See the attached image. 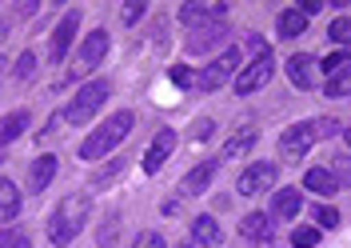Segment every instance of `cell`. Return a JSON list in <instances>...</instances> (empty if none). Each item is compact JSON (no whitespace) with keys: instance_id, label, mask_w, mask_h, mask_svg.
I'll use <instances>...</instances> for the list:
<instances>
[{"instance_id":"obj_1","label":"cell","mask_w":351,"mask_h":248,"mask_svg":"<svg viewBox=\"0 0 351 248\" xmlns=\"http://www.w3.org/2000/svg\"><path fill=\"white\" fill-rule=\"evenodd\" d=\"M88 212H92V201L88 196H80V192L64 196V201L48 212V240L56 248H68L80 236V228L88 225Z\"/></svg>"},{"instance_id":"obj_2","label":"cell","mask_w":351,"mask_h":248,"mask_svg":"<svg viewBox=\"0 0 351 248\" xmlns=\"http://www.w3.org/2000/svg\"><path fill=\"white\" fill-rule=\"evenodd\" d=\"M343 133V124L339 120H331V116H324V120H300V124H287L284 133H280V153H284V160H304L311 148H315V140H324V136H335Z\"/></svg>"},{"instance_id":"obj_3","label":"cell","mask_w":351,"mask_h":248,"mask_svg":"<svg viewBox=\"0 0 351 248\" xmlns=\"http://www.w3.org/2000/svg\"><path fill=\"white\" fill-rule=\"evenodd\" d=\"M132 124H136V113H128V109H120V113H112L100 128H92V133L80 140V148H76V157L80 160H100L108 157L112 148L124 140V136L132 133Z\"/></svg>"},{"instance_id":"obj_4","label":"cell","mask_w":351,"mask_h":248,"mask_svg":"<svg viewBox=\"0 0 351 248\" xmlns=\"http://www.w3.org/2000/svg\"><path fill=\"white\" fill-rule=\"evenodd\" d=\"M108 96H112V80H88V84H80L76 96L68 100L64 120H68V124H88L92 116L104 109V100H108Z\"/></svg>"},{"instance_id":"obj_5","label":"cell","mask_w":351,"mask_h":248,"mask_svg":"<svg viewBox=\"0 0 351 248\" xmlns=\"http://www.w3.org/2000/svg\"><path fill=\"white\" fill-rule=\"evenodd\" d=\"M236 68H240V48H223L216 60L208 68H199L196 80H192V89L199 92H216L219 84H232V76H236Z\"/></svg>"},{"instance_id":"obj_6","label":"cell","mask_w":351,"mask_h":248,"mask_svg":"<svg viewBox=\"0 0 351 248\" xmlns=\"http://www.w3.org/2000/svg\"><path fill=\"white\" fill-rule=\"evenodd\" d=\"M104 56H108V32H104V28H92L84 36V45H80V52H76V60H72V68H68V80L76 84V80L88 76L96 65H104Z\"/></svg>"},{"instance_id":"obj_7","label":"cell","mask_w":351,"mask_h":248,"mask_svg":"<svg viewBox=\"0 0 351 248\" xmlns=\"http://www.w3.org/2000/svg\"><path fill=\"white\" fill-rule=\"evenodd\" d=\"M271 72H276V56H271V48L260 52V56H252V65H243L236 76H232V89L236 96H252V92H260L267 80H271Z\"/></svg>"},{"instance_id":"obj_8","label":"cell","mask_w":351,"mask_h":248,"mask_svg":"<svg viewBox=\"0 0 351 248\" xmlns=\"http://www.w3.org/2000/svg\"><path fill=\"white\" fill-rule=\"evenodd\" d=\"M280 177V168L271 164V160H256V164H247L240 172V181H236V192L240 196H260V192H267L271 188V181Z\"/></svg>"},{"instance_id":"obj_9","label":"cell","mask_w":351,"mask_h":248,"mask_svg":"<svg viewBox=\"0 0 351 248\" xmlns=\"http://www.w3.org/2000/svg\"><path fill=\"white\" fill-rule=\"evenodd\" d=\"M180 24H188V28H199V24L208 21H223L228 16V4L223 0H196V4H180Z\"/></svg>"},{"instance_id":"obj_10","label":"cell","mask_w":351,"mask_h":248,"mask_svg":"<svg viewBox=\"0 0 351 248\" xmlns=\"http://www.w3.org/2000/svg\"><path fill=\"white\" fill-rule=\"evenodd\" d=\"M76 28H80V8H68L60 24H56V32H52V52H48V60H64L68 52H72V41H76Z\"/></svg>"},{"instance_id":"obj_11","label":"cell","mask_w":351,"mask_h":248,"mask_svg":"<svg viewBox=\"0 0 351 248\" xmlns=\"http://www.w3.org/2000/svg\"><path fill=\"white\" fill-rule=\"evenodd\" d=\"M232 36V24L228 21H212V24H199L188 32V52H212L216 45H223Z\"/></svg>"},{"instance_id":"obj_12","label":"cell","mask_w":351,"mask_h":248,"mask_svg":"<svg viewBox=\"0 0 351 248\" xmlns=\"http://www.w3.org/2000/svg\"><path fill=\"white\" fill-rule=\"evenodd\" d=\"M176 144H180L176 128H160V133H156V140L148 144V153H144V172H148V177H156V172L164 168V160L176 153Z\"/></svg>"},{"instance_id":"obj_13","label":"cell","mask_w":351,"mask_h":248,"mask_svg":"<svg viewBox=\"0 0 351 248\" xmlns=\"http://www.w3.org/2000/svg\"><path fill=\"white\" fill-rule=\"evenodd\" d=\"M240 236L247 245H271L276 240V221L267 212H247L240 221Z\"/></svg>"},{"instance_id":"obj_14","label":"cell","mask_w":351,"mask_h":248,"mask_svg":"<svg viewBox=\"0 0 351 248\" xmlns=\"http://www.w3.org/2000/svg\"><path fill=\"white\" fill-rule=\"evenodd\" d=\"M300 212H304V196H300V188H280V192L271 196V208H267L271 221H295Z\"/></svg>"},{"instance_id":"obj_15","label":"cell","mask_w":351,"mask_h":248,"mask_svg":"<svg viewBox=\"0 0 351 248\" xmlns=\"http://www.w3.org/2000/svg\"><path fill=\"white\" fill-rule=\"evenodd\" d=\"M192 245L196 248H219L223 245V228L216 216H196L192 221Z\"/></svg>"},{"instance_id":"obj_16","label":"cell","mask_w":351,"mask_h":248,"mask_svg":"<svg viewBox=\"0 0 351 248\" xmlns=\"http://www.w3.org/2000/svg\"><path fill=\"white\" fill-rule=\"evenodd\" d=\"M287 76H291V84L300 92L315 89V60H311L307 52H295V56L287 60Z\"/></svg>"},{"instance_id":"obj_17","label":"cell","mask_w":351,"mask_h":248,"mask_svg":"<svg viewBox=\"0 0 351 248\" xmlns=\"http://www.w3.org/2000/svg\"><path fill=\"white\" fill-rule=\"evenodd\" d=\"M56 168H60V160L52 157V153H44V157L32 160V168H28V192H44L48 181L56 177Z\"/></svg>"},{"instance_id":"obj_18","label":"cell","mask_w":351,"mask_h":248,"mask_svg":"<svg viewBox=\"0 0 351 248\" xmlns=\"http://www.w3.org/2000/svg\"><path fill=\"white\" fill-rule=\"evenodd\" d=\"M304 188L307 192H319V196H335V192L343 188V181H339L335 172H328V168H307L304 172Z\"/></svg>"},{"instance_id":"obj_19","label":"cell","mask_w":351,"mask_h":248,"mask_svg":"<svg viewBox=\"0 0 351 248\" xmlns=\"http://www.w3.org/2000/svg\"><path fill=\"white\" fill-rule=\"evenodd\" d=\"M212 177H216V160H204V164H196V168H192V172L184 177L180 192H184V196H199V192H208Z\"/></svg>"},{"instance_id":"obj_20","label":"cell","mask_w":351,"mask_h":248,"mask_svg":"<svg viewBox=\"0 0 351 248\" xmlns=\"http://www.w3.org/2000/svg\"><path fill=\"white\" fill-rule=\"evenodd\" d=\"M124 172H128V160H124V157H116V160H108V164H100V168H96V172L88 177V184H92V188L100 192V188H112V184L120 181Z\"/></svg>"},{"instance_id":"obj_21","label":"cell","mask_w":351,"mask_h":248,"mask_svg":"<svg viewBox=\"0 0 351 248\" xmlns=\"http://www.w3.org/2000/svg\"><path fill=\"white\" fill-rule=\"evenodd\" d=\"M256 140H260L256 128H240V133H232V136H228V144H223V160H240L243 153H252V148H256Z\"/></svg>"},{"instance_id":"obj_22","label":"cell","mask_w":351,"mask_h":248,"mask_svg":"<svg viewBox=\"0 0 351 248\" xmlns=\"http://www.w3.org/2000/svg\"><path fill=\"white\" fill-rule=\"evenodd\" d=\"M28 120H32V113H28V109H16V113L4 116V120H0V148H4V144H12V140L28 128Z\"/></svg>"},{"instance_id":"obj_23","label":"cell","mask_w":351,"mask_h":248,"mask_svg":"<svg viewBox=\"0 0 351 248\" xmlns=\"http://www.w3.org/2000/svg\"><path fill=\"white\" fill-rule=\"evenodd\" d=\"M21 212V188L12 181H0V221H16Z\"/></svg>"},{"instance_id":"obj_24","label":"cell","mask_w":351,"mask_h":248,"mask_svg":"<svg viewBox=\"0 0 351 248\" xmlns=\"http://www.w3.org/2000/svg\"><path fill=\"white\" fill-rule=\"evenodd\" d=\"M304 28H307V16L300 8H284V12H280V36H284V41H295Z\"/></svg>"},{"instance_id":"obj_25","label":"cell","mask_w":351,"mask_h":248,"mask_svg":"<svg viewBox=\"0 0 351 248\" xmlns=\"http://www.w3.org/2000/svg\"><path fill=\"white\" fill-rule=\"evenodd\" d=\"M348 92H351L348 89V68H343V72H335L328 84H324V96H328V100H343Z\"/></svg>"},{"instance_id":"obj_26","label":"cell","mask_w":351,"mask_h":248,"mask_svg":"<svg viewBox=\"0 0 351 248\" xmlns=\"http://www.w3.org/2000/svg\"><path fill=\"white\" fill-rule=\"evenodd\" d=\"M307 212L315 216V225H319V228H339V212L328 208V204H315V208H307Z\"/></svg>"},{"instance_id":"obj_27","label":"cell","mask_w":351,"mask_h":248,"mask_svg":"<svg viewBox=\"0 0 351 248\" xmlns=\"http://www.w3.org/2000/svg\"><path fill=\"white\" fill-rule=\"evenodd\" d=\"M12 72H16V80H32L36 76V52H21Z\"/></svg>"},{"instance_id":"obj_28","label":"cell","mask_w":351,"mask_h":248,"mask_svg":"<svg viewBox=\"0 0 351 248\" xmlns=\"http://www.w3.org/2000/svg\"><path fill=\"white\" fill-rule=\"evenodd\" d=\"M291 245L295 248H315L319 245V228H311V225L295 228V232H291Z\"/></svg>"},{"instance_id":"obj_29","label":"cell","mask_w":351,"mask_h":248,"mask_svg":"<svg viewBox=\"0 0 351 248\" xmlns=\"http://www.w3.org/2000/svg\"><path fill=\"white\" fill-rule=\"evenodd\" d=\"M168 80H172L176 89H192V80H196V72L188 65H172L168 68Z\"/></svg>"},{"instance_id":"obj_30","label":"cell","mask_w":351,"mask_h":248,"mask_svg":"<svg viewBox=\"0 0 351 248\" xmlns=\"http://www.w3.org/2000/svg\"><path fill=\"white\" fill-rule=\"evenodd\" d=\"M120 16H124V24H140L148 16V4H144V0H128V4L120 8Z\"/></svg>"},{"instance_id":"obj_31","label":"cell","mask_w":351,"mask_h":248,"mask_svg":"<svg viewBox=\"0 0 351 248\" xmlns=\"http://www.w3.org/2000/svg\"><path fill=\"white\" fill-rule=\"evenodd\" d=\"M328 36H331V41H335L339 48L348 45V36H351V24H348V16H335V21L328 24Z\"/></svg>"},{"instance_id":"obj_32","label":"cell","mask_w":351,"mask_h":248,"mask_svg":"<svg viewBox=\"0 0 351 248\" xmlns=\"http://www.w3.org/2000/svg\"><path fill=\"white\" fill-rule=\"evenodd\" d=\"M0 248H32V245H28V232H21V228H4V232H0Z\"/></svg>"},{"instance_id":"obj_33","label":"cell","mask_w":351,"mask_h":248,"mask_svg":"<svg viewBox=\"0 0 351 248\" xmlns=\"http://www.w3.org/2000/svg\"><path fill=\"white\" fill-rule=\"evenodd\" d=\"M136 248H168V240H164L160 232H140V236H136Z\"/></svg>"},{"instance_id":"obj_34","label":"cell","mask_w":351,"mask_h":248,"mask_svg":"<svg viewBox=\"0 0 351 248\" xmlns=\"http://www.w3.org/2000/svg\"><path fill=\"white\" fill-rule=\"evenodd\" d=\"M335 68H339V72L348 68V52H343V48H339V52H331L328 60H324V72H331V76H335Z\"/></svg>"},{"instance_id":"obj_35","label":"cell","mask_w":351,"mask_h":248,"mask_svg":"<svg viewBox=\"0 0 351 248\" xmlns=\"http://www.w3.org/2000/svg\"><path fill=\"white\" fill-rule=\"evenodd\" d=\"M212 128H216L212 120H196V124H192V140H204V136H212Z\"/></svg>"},{"instance_id":"obj_36","label":"cell","mask_w":351,"mask_h":248,"mask_svg":"<svg viewBox=\"0 0 351 248\" xmlns=\"http://www.w3.org/2000/svg\"><path fill=\"white\" fill-rule=\"evenodd\" d=\"M36 12H40V4H36V0H24V4H16V16H21V21L36 16Z\"/></svg>"},{"instance_id":"obj_37","label":"cell","mask_w":351,"mask_h":248,"mask_svg":"<svg viewBox=\"0 0 351 248\" xmlns=\"http://www.w3.org/2000/svg\"><path fill=\"white\" fill-rule=\"evenodd\" d=\"M160 212L164 216H180V196H168V201L160 204Z\"/></svg>"},{"instance_id":"obj_38","label":"cell","mask_w":351,"mask_h":248,"mask_svg":"<svg viewBox=\"0 0 351 248\" xmlns=\"http://www.w3.org/2000/svg\"><path fill=\"white\" fill-rule=\"evenodd\" d=\"M4 36H8V21H0V41H4Z\"/></svg>"},{"instance_id":"obj_39","label":"cell","mask_w":351,"mask_h":248,"mask_svg":"<svg viewBox=\"0 0 351 248\" xmlns=\"http://www.w3.org/2000/svg\"><path fill=\"white\" fill-rule=\"evenodd\" d=\"M176 248H196L192 240H176Z\"/></svg>"},{"instance_id":"obj_40","label":"cell","mask_w":351,"mask_h":248,"mask_svg":"<svg viewBox=\"0 0 351 248\" xmlns=\"http://www.w3.org/2000/svg\"><path fill=\"white\" fill-rule=\"evenodd\" d=\"M0 160H4V153H0Z\"/></svg>"}]
</instances>
